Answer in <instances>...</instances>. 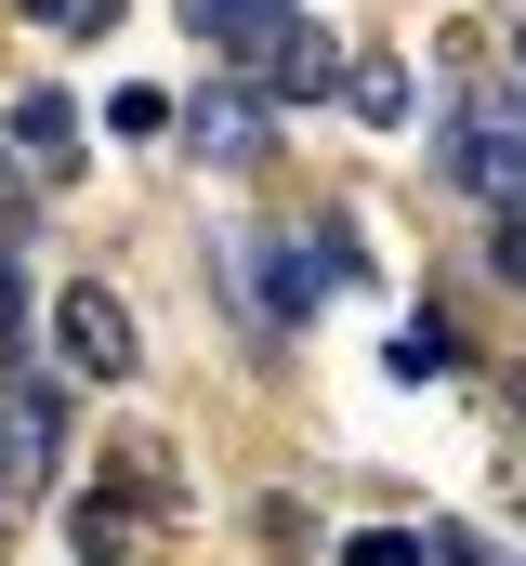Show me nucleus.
I'll use <instances>...</instances> for the list:
<instances>
[{
  "instance_id": "nucleus-2",
  "label": "nucleus",
  "mask_w": 526,
  "mask_h": 566,
  "mask_svg": "<svg viewBox=\"0 0 526 566\" xmlns=\"http://www.w3.org/2000/svg\"><path fill=\"white\" fill-rule=\"evenodd\" d=\"M448 171L487 185L501 211H526V93H461V119H448Z\"/></svg>"
},
{
  "instance_id": "nucleus-15",
  "label": "nucleus",
  "mask_w": 526,
  "mask_h": 566,
  "mask_svg": "<svg viewBox=\"0 0 526 566\" xmlns=\"http://www.w3.org/2000/svg\"><path fill=\"white\" fill-rule=\"evenodd\" d=\"M53 27H80V40H106V27H119V0H66Z\"/></svg>"
},
{
  "instance_id": "nucleus-12",
  "label": "nucleus",
  "mask_w": 526,
  "mask_h": 566,
  "mask_svg": "<svg viewBox=\"0 0 526 566\" xmlns=\"http://www.w3.org/2000/svg\"><path fill=\"white\" fill-rule=\"evenodd\" d=\"M343 566H421V541H408V527H356V541H343Z\"/></svg>"
},
{
  "instance_id": "nucleus-13",
  "label": "nucleus",
  "mask_w": 526,
  "mask_h": 566,
  "mask_svg": "<svg viewBox=\"0 0 526 566\" xmlns=\"http://www.w3.org/2000/svg\"><path fill=\"white\" fill-rule=\"evenodd\" d=\"M421 554H434V566H501V554H487V541H474V527H434Z\"/></svg>"
},
{
  "instance_id": "nucleus-4",
  "label": "nucleus",
  "mask_w": 526,
  "mask_h": 566,
  "mask_svg": "<svg viewBox=\"0 0 526 566\" xmlns=\"http://www.w3.org/2000/svg\"><path fill=\"white\" fill-rule=\"evenodd\" d=\"M53 356H66L80 382H132V369H145V356H132V303L119 290H66V303H53Z\"/></svg>"
},
{
  "instance_id": "nucleus-17",
  "label": "nucleus",
  "mask_w": 526,
  "mask_h": 566,
  "mask_svg": "<svg viewBox=\"0 0 526 566\" xmlns=\"http://www.w3.org/2000/svg\"><path fill=\"white\" fill-rule=\"evenodd\" d=\"M514 80H526V27H514Z\"/></svg>"
},
{
  "instance_id": "nucleus-3",
  "label": "nucleus",
  "mask_w": 526,
  "mask_h": 566,
  "mask_svg": "<svg viewBox=\"0 0 526 566\" xmlns=\"http://www.w3.org/2000/svg\"><path fill=\"white\" fill-rule=\"evenodd\" d=\"M238 80H263V106H316V93H343V53H329V27H303V13H276L251 40V66Z\"/></svg>"
},
{
  "instance_id": "nucleus-1",
  "label": "nucleus",
  "mask_w": 526,
  "mask_h": 566,
  "mask_svg": "<svg viewBox=\"0 0 526 566\" xmlns=\"http://www.w3.org/2000/svg\"><path fill=\"white\" fill-rule=\"evenodd\" d=\"M251 251H263V316H276V329L329 316V290L356 277V238H343V224H276V238H251Z\"/></svg>"
},
{
  "instance_id": "nucleus-14",
  "label": "nucleus",
  "mask_w": 526,
  "mask_h": 566,
  "mask_svg": "<svg viewBox=\"0 0 526 566\" xmlns=\"http://www.w3.org/2000/svg\"><path fill=\"white\" fill-rule=\"evenodd\" d=\"M487 264H501V277L526 290V211H501V238H487Z\"/></svg>"
},
{
  "instance_id": "nucleus-11",
  "label": "nucleus",
  "mask_w": 526,
  "mask_h": 566,
  "mask_svg": "<svg viewBox=\"0 0 526 566\" xmlns=\"http://www.w3.org/2000/svg\"><path fill=\"white\" fill-rule=\"evenodd\" d=\"M343 106H356V119H408V66H394V53H356V66H343Z\"/></svg>"
},
{
  "instance_id": "nucleus-8",
  "label": "nucleus",
  "mask_w": 526,
  "mask_h": 566,
  "mask_svg": "<svg viewBox=\"0 0 526 566\" xmlns=\"http://www.w3.org/2000/svg\"><path fill=\"white\" fill-rule=\"evenodd\" d=\"M185 133H198V158H263V106L251 93H198Z\"/></svg>"
},
{
  "instance_id": "nucleus-7",
  "label": "nucleus",
  "mask_w": 526,
  "mask_h": 566,
  "mask_svg": "<svg viewBox=\"0 0 526 566\" xmlns=\"http://www.w3.org/2000/svg\"><path fill=\"white\" fill-rule=\"evenodd\" d=\"M276 13H303V0H185V27L211 40V66H251V40L276 27Z\"/></svg>"
},
{
  "instance_id": "nucleus-9",
  "label": "nucleus",
  "mask_w": 526,
  "mask_h": 566,
  "mask_svg": "<svg viewBox=\"0 0 526 566\" xmlns=\"http://www.w3.org/2000/svg\"><path fill=\"white\" fill-rule=\"evenodd\" d=\"M382 369H394V382H448V369H461V343H448V316H434V303L394 329V356H382Z\"/></svg>"
},
{
  "instance_id": "nucleus-5",
  "label": "nucleus",
  "mask_w": 526,
  "mask_h": 566,
  "mask_svg": "<svg viewBox=\"0 0 526 566\" xmlns=\"http://www.w3.org/2000/svg\"><path fill=\"white\" fill-rule=\"evenodd\" d=\"M53 448H66L53 382H40V369H13V382H0V501H13V488H40V474H53Z\"/></svg>"
},
{
  "instance_id": "nucleus-16",
  "label": "nucleus",
  "mask_w": 526,
  "mask_h": 566,
  "mask_svg": "<svg viewBox=\"0 0 526 566\" xmlns=\"http://www.w3.org/2000/svg\"><path fill=\"white\" fill-rule=\"evenodd\" d=\"M27 13H40V27H53V13H66V0H27Z\"/></svg>"
},
{
  "instance_id": "nucleus-18",
  "label": "nucleus",
  "mask_w": 526,
  "mask_h": 566,
  "mask_svg": "<svg viewBox=\"0 0 526 566\" xmlns=\"http://www.w3.org/2000/svg\"><path fill=\"white\" fill-rule=\"evenodd\" d=\"M514 422H526V382H514Z\"/></svg>"
},
{
  "instance_id": "nucleus-6",
  "label": "nucleus",
  "mask_w": 526,
  "mask_h": 566,
  "mask_svg": "<svg viewBox=\"0 0 526 566\" xmlns=\"http://www.w3.org/2000/svg\"><path fill=\"white\" fill-rule=\"evenodd\" d=\"M13 158H27V185H66L80 171V106L66 93H27L13 106Z\"/></svg>"
},
{
  "instance_id": "nucleus-10",
  "label": "nucleus",
  "mask_w": 526,
  "mask_h": 566,
  "mask_svg": "<svg viewBox=\"0 0 526 566\" xmlns=\"http://www.w3.org/2000/svg\"><path fill=\"white\" fill-rule=\"evenodd\" d=\"M27 316H40L27 303V238H0V369H27V343H40Z\"/></svg>"
}]
</instances>
